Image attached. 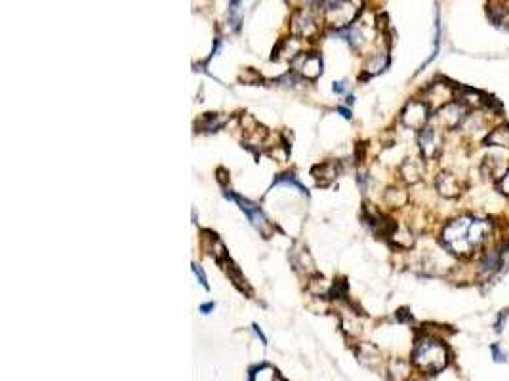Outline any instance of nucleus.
Returning a JSON list of instances; mask_svg holds the SVG:
<instances>
[{"mask_svg": "<svg viewBox=\"0 0 509 381\" xmlns=\"http://www.w3.org/2000/svg\"><path fill=\"white\" fill-rule=\"evenodd\" d=\"M492 231L488 220H475L469 215L458 218L443 229V244L454 256H469L477 246H481Z\"/></svg>", "mask_w": 509, "mask_h": 381, "instance_id": "nucleus-1", "label": "nucleus"}, {"mask_svg": "<svg viewBox=\"0 0 509 381\" xmlns=\"http://www.w3.org/2000/svg\"><path fill=\"white\" fill-rule=\"evenodd\" d=\"M412 363L428 376L441 373L448 364V349L443 341L431 336H420L414 343L412 351Z\"/></svg>", "mask_w": 509, "mask_h": 381, "instance_id": "nucleus-2", "label": "nucleus"}, {"mask_svg": "<svg viewBox=\"0 0 509 381\" xmlns=\"http://www.w3.org/2000/svg\"><path fill=\"white\" fill-rule=\"evenodd\" d=\"M225 196H227V198H231V200H235V202L241 206L242 212L246 213V218L250 220L252 225H254V227H256V229L263 235V239H269V237L273 235L275 227L271 225V222H269L267 218L263 215V212L259 210V206H256V204L250 202V200H246V198H241V196L233 195V193H225Z\"/></svg>", "mask_w": 509, "mask_h": 381, "instance_id": "nucleus-3", "label": "nucleus"}, {"mask_svg": "<svg viewBox=\"0 0 509 381\" xmlns=\"http://www.w3.org/2000/svg\"><path fill=\"white\" fill-rule=\"evenodd\" d=\"M429 105L426 101H420V99H412L408 105L402 109L401 113V122L406 128H412V130H423L428 126L429 120Z\"/></svg>", "mask_w": 509, "mask_h": 381, "instance_id": "nucleus-4", "label": "nucleus"}, {"mask_svg": "<svg viewBox=\"0 0 509 381\" xmlns=\"http://www.w3.org/2000/svg\"><path fill=\"white\" fill-rule=\"evenodd\" d=\"M324 6H326L324 12H326L328 21L338 29L349 27V23L353 21L355 14H357V8H353L355 4H349V2H324Z\"/></svg>", "mask_w": 509, "mask_h": 381, "instance_id": "nucleus-5", "label": "nucleus"}, {"mask_svg": "<svg viewBox=\"0 0 509 381\" xmlns=\"http://www.w3.org/2000/svg\"><path fill=\"white\" fill-rule=\"evenodd\" d=\"M292 65H294V71L300 73L305 79H317L322 73V57L317 52H307L296 55Z\"/></svg>", "mask_w": 509, "mask_h": 381, "instance_id": "nucleus-6", "label": "nucleus"}, {"mask_svg": "<svg viewBox=\"0 0 509 381\" xmlns=\"http://www.w3.org/2000/svg\"><path fill=\"white\" fill-rule=\"evenodd\" d=\"M467 107H464L460 101L458 103H448L447 107H443L441 111L437 113V120L441 124L445 126V128H458V126H462L465 122V118H467Z\"/></svg>", "mask_w": 509, "mask_h": 381, "instance_id": "nucleus-7", "label": "nucleus"}, {"mask_svg": "<svg viewBox=\"0 0 509 381\" xmlns=\"http://www.w3.org/2000/svg\"><path fill=\"white\" fill-rule=\"evenodd\" d=\"M452 96H454V92H452L450 84H447V82H433L428 92L429 101H426V103L429 105V109H439L441 111L443 107L452 103Z\"/></svg>", "mask_w": 509, "mask_h": 381, "instance_id": "nucleus-8", "label": "nucleus"}, {"mask_svg": "<svg viewBox=\"0 0 509 381\" xmlns=\"http://www.w3.org/2000/svg\"><path fill=\"white\" fill-rule=\"evenodd\" d=\"M317 31H319L317 19H315V16H313L309 10H300V12H296L294 18H292V33H294V35L309 38V36L317 35Z\"/></svg>", "mask_w": 509, "mask_h": 381, "instance_id": "nucleus-9", "label": "nucleus"}, {"mask_svg": "<svg viewBox=\"0 0 509 381\" xmlns=\"http://www.w3.org/2000/svg\"><path fill=\"white\" fill-rule=\"evenodd\" d=\"M418 143H420L421 155L426 159H433L437 157L439 149H441V135H439L437 128L433 126H426L418 135Z\"/></svg>", "mask_w": 509, "mask_h": 381, "instance_id": "nucleus-10", "label": "nucleus"}, {"mask_svg": "<svg viewBox=\"0 0 509 381\" xmlns=\"http://www.w3.org/2000/svg\"><path fill=\"white\" fill-rule=\"evenodd\" d=\"M435 187H437V191L443 196H447V198H456V196L462 195V181L456 178L454 174H448V172H443V174H439L437 179H435Z\"/></svg>", "mask_w": 509, "mask_h": 381, "instance_id": "nucleus-11", "label": "nucleus"}, {"mask_svg": "<svg viewBox=\"0 0 509 381\" xmlns=\"http://www.w3.org/2000/svg\"><path fill=\"white\" fill-rule=\"evenodd\" d=\"M506 248H508V246L491 250V252H486V254L482 256L481 263H479V273H481L482 276H492L501 265H504V256H506L504 250Z\"/></svg>", "mask_w": 509, "mask_h": 381, "instance_id": "nucleus-12", "label": "nucleus"}, {"mask_svg": "<svg viewBox=\"0 0 509 381\" xmlns=\"http://www.w3.org/2000/svg\"><path fill=\"white\" fill-rule=\"evenodd\" d=\"M313 178L317 179V185L319 187H326L330 181L338 178L339 174V164L338 162H324V164H319L311 170Z\"/></svg>", "mask_w": 509, "mask_h": 381, "instance_id": "nucleus-13", "label": "nucleus"}, {"mask_svg": "<svg viewBox=\"0 0 509 381\" xmlns=\"http://www.w3.org/2000/svg\"><path fill=\"white\" fill-rule=\"evenodd\" d=\"M290 257H292V265L296 267V271H300V273H313L315 271L311 256H309L307 248L302 246V244H296Z\"/></svg>", "mask_w": 509, "mask_h": 381, "instance_id": "nucleus-14", "label": "nucleus"}, {"mask_svg": "<svg viewBox=\"0 0 509 381\" xmlns=\"http://www.w3.org/2000/svg\"><path fill=\"white\" fill-rule=\"evenodd\" d=\"M484 145L486 147H504L509 149V126H498L488 132L484 137Z\"/></svg>", "mask_w": 509, "mask_h": 381, "instance_id": "nucleus-15", "label": "nucleus"}, {"mask_svg": "<svg viewBox=\"0 0 509 381\" xmlns=\"http://www.w3.org/2000/svg\"><path fill=\"white\" fill-rule=\"evenodd\" d=\"M401 176L406 183H416L423 176V168H421V164L418 160L406 159L401 164Z\"/></svg>", "mask_w": 509, "mask_h": 381, "instance_id": "nucleus-16", "label": "nucleus"}, {"mask_svg": "<svg viewBox=\"0 0 509 381\" xmlns=\"http://www.w3.org/2000/svg\"><path fill=\"white\" fill-rule=\"evenodd\" d=\"M222 265H225V271H227V275H229V278H231L233 284H235V286H237V288H239V290H241L242 293H244V292L250 293V286H248V283H246V278L242 276V273H241V271H239V267L235 265V263H233V261H231V259H229V257L225 259V261H224V263H222Z\"/></svg>", "mask_w": 509, "mask_h": 381, "instance_id": "nucleus-17", "label": "nucleus"}, {"mask_svg": "<svg viewBox=\"0 0 509 381\" xmlns=\"http://www.w3.org/2000/svg\"><path fill=\"white\" fill-rule=\"evenodd\" d=\"M387 65H389V55H387V52L374 53L367 62V65H365V71L368 75H378V73L384 71Z\"/></svg>", "mask_w": 509, "mask_h": 381, "instance_id": "nucleus-18", "label": "nucleus"}, {"mask_svg": "<svg viewBox=\"0 0 509 381\" xmlns=\"http://www.w3.org/2000/svg\"><path fill=\"white\" fill-rule=\"evenodd\" d=\"M410 376V364L404 363L401 358H395L393 363L389 364V378L391 381H406Z\"/></svg>", "mask_w": 509, "mask_h": 381, "instance_id": "nucleus-19", "label": "nucleus"}, {"mask_svg": "<svg viewBox=\"0 0 509 381\" xmlns=\"http://www.w3.org/2000/svg\"><path fill=\"white\" fill-rule=\"evenodd\" d=\"M357 356L361 358V363H365L367 366H374L376 363H380V351L376 349L374 345H370V343H365V345H361L357 349Z\"/></svg>", "mask_w": 509, "mask_h": 381, "instance_id": "nucleus-20", "label": "nucleus"}, {"mask_svg": "<svg viewBox=\"0 0 509 381\" xmlns=\"http://www.w3.org/2000/svg\"><path fill=\"white\" fill-rule=\"evenodd\" d=\"M225 124V118L220 115H214V113H206L203 118H200V122L197 124V128H200L203 132L206 130H218V128H222Z\"/></svg>", "mask_w": 509, "mask_h": 381, "instance_id": "nucleus-21", "label": "nucleus"}, {"mask_svg": "<svg viewBox=\"0 0 509 381\" xmlns=\"http://www.w3.org/2000/svg\"><path fill=\"white\" fill-rule=\"evenodd\" d=\"M341 328H343V332L349 334V336H358V334H361V322L355 319V315L343 311V315H341Z\"/></svg>", "mask_w": 509, "mask_h": 381, "instance_id": "nucleus-22", "label": "nucleus"}, {"mask_svg": "<svg viewBox=\"0 0 509 381\" xmlns=\"http://www.w3.org/2000/svg\"><path fill=\"white\" fill-rule=\"evenodd\" d=\"M275 185H286V187H294L298 189L300 193H304L305 196L309 195V191H307V187H304L298 178H296L294 174H278L277 178H275Z\"/></svg>", "mask_w": 509, "mask_h": 381, "instance_id": "nucleus-23", "label": "nucleus"}, {"mask_svg": "<svg viewBox=\"0 0 509 381\" xmlns=\"http://www.w3.org/2000/svg\"><path fill=\"white\" fill-rule=\"evenodd\" d=\"M385 204H389V206H393V208H399L402 204L406 202V193L402 191V189H397V187H391V189H387L384 195Z\"/></svg>", "mask_w": 509, "mask_h": 381, "instance_id": "nucleus-24", "label": "nucleus"}, {"mask_svg": "<svg viewBox=\"0 0 509 381\" xmlns=\"http://www.w3.org/2000/svg\"><path fill=\"white\" fill-rule=\"evenodd\" d=\"M391 240H393V244H397L399 248H410L412 244H414V237L410 235V231L402 229V227H397Z\"/></svg>", "mask_w": 509, "mask_h": 381, "instance_id": "nucleus-25", "label": "nucleus"}, {"mask_svg": "<svg viewBox=\"0 0 509 381\" xmlns=\"http://www.w3.org/2000/svg\"><path fill=\"white\" fill-rule=\"evenodd\" d=\"M242 21V10H241V2H231L229 4V25H231L233 31H237L241 27Z\"/></svg>", "mask_w": 509, "mask_h": 381, "instance_id": "nucleus-26", "label": "nucleus"}, {"mask_svg": "<svg viewBox=\"0 0 509 381\" xmlns=\"http://www.w3.org/2000/svg\"><path fill=\"white\" fill-rule=\"evenodd\" d=\"M491 353H492V358H494V363H506V360H508V355L501 351V347L498 345V343L491 345Z\"/></svg>", "mask_w": 509, "mask_h": 381, "instance_id": "nucleus-27", "label": "nucleus"}, {"mask_svg": "<svg viewBox=\"0 0 509 381\" xmlns=\"http://www.w3.org/2000/svg\"><path fill=\"white\" fill-rule=\"evenodd\" d=\"M498 191H500L501 195L509 196V170L498 179Z\"/></svg>", "mask_w": 509, "mask_h": 381, "instance_id": "nucleus-28", "label": "nucleus"}, {"mask_svg": "<svg viewBox=\"0 0 509 381\" xmlns=\"http://www.w3.org/2000/svg\"><path fill=\"white\" fill-rule=\"evenodd\" d=\"M193 273H195V275H197L198 283L203 284V286H205L206 290H208V283H206V275H205V271H203V269H200V267H198L197 263H193Z\"/></svg>", "mask_w": 509, "mask_h": 381, "instance_id": "nucleus-29", "label": "nucleus"}, {"mask_svg": "<svg viewBox=\"0 0 509 381\" xmlns=\"http://www.w3.org/2000/svg\"><path fill=\"white\" fill-rule=\"evenodd\" d=\"M332 90H334L336 94H343V92L348 90V82H345V80H338V82H334Z\"/></svg>", "mask_w": 509, "mask_h": 381, "instance_id": "nucleus-30", "label": "nucleus"}, {"mask_svg": "<svg viewBox=\"0 0 509 381\" xmlns=\"http://www.w3.org/2000/svg\"><path fill=\"white\" fill-rule=\"evenodd\" d=\"M397 319L402 320V322H410L412 315L408 313V309H399L397 311Z\"/></svg>", "mask_w": 509, "mask_h": 381, "instance_id": "nucleus-31", "label": "nucleus"}, {"mask_svg": "<svg viewBox=\"0 0 509 381\" xmlns=\"http://www.w3.org/2000/svg\"><path fill=\"white\" fill-rule=\"evenodd\" d=\"M338 113L343 116V118H351V111H349V109H345V107H338Z\"/></svg>", "mask_w": 509, "mask_h": 381, "instance_id": "nucleus-32", "label": "nucleus"}, {"mask_svg": "<svg viewBox=\"0 0 509 381\" xmlns=\"http://www.w3.org/2000/svg\"><path fill=\"white\" fill-rule=\"evenodd\" d=\"M214 307H216V303H206V305H203V307H200V311H203L205 315H208L210 311H214Z\"/></svg>", "mask_w": 509, "mask_h": 381, "instance_id": "nucleus-33", "label": "nucleus"}, {"mask_svg": "<svg viewBox=\"0 0 509 381\" xmlns=\"http://www.w3.org/2000/svg\"><path fill=\"white\" fill-rule=\"evenodd\" d=\"M218 174H220V176H218V179H220V181H222V183H224V185H225V183H227V179H225V176H227V172H225L224 168H220V170H218Z\"/></svg>", "mask_w": 509, "mask_h": 381, "instance_id": "nucleus-34", "label": "nucleus"}]
</instances>
